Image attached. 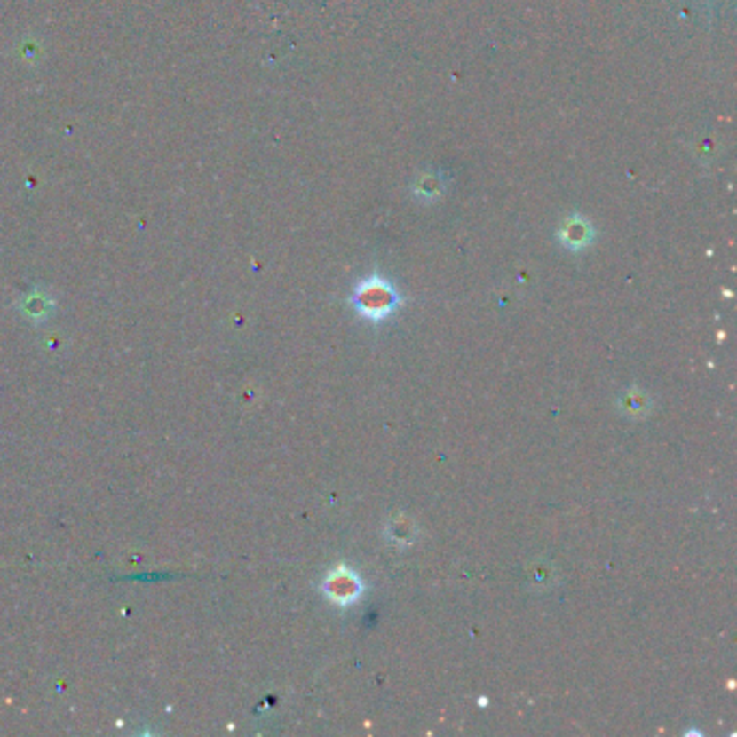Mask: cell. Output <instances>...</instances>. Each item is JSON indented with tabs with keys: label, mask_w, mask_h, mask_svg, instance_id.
I'll return each instance as SVG.
<instances>
[{
	"label": "cell",
	"mask_w": 737,
	"mask_h": 737,
	"mask_svg": "<svg viewBox=\"0 0 737 737\" xmlns=\"http://www.w3.org/2000/svg\"><path fill=\"white\" fill-rule=\"evenodd\" d=\"M400 297H398L396 288L392 286L387 279L372 275L366 277L363 281L357 283L355 292H353V305L368 321H385L390 313L396 312Z\"/></svg>",
	"instance_id": "obj_1"
},
{
	"label": "cell",
	"mask_w": 737,
	"mask_h": 737,
	"mask_svg": "<svg viewBox=\"0 0 737 737\" xmlns=\"http://www.w3.org/2000/svg\"><path fill=\"white\" fill-rule=\"evenodd\" d=\"M322 592H325L331 604L345 607L360 599L363 592V582L346 565H337L336 569L329 571L325 582H322Z\"/></svg>",
	"instance_id": "obj_2"
},
{
	"label": "cell",
	"mask_w": 737,
	"mask_h": 737,
	"mask_svg": "<svg viewBox=\"0 0 737 737\" xmlns=\"http://www.w3.org/2000/svg\"><path fill=\"white\" fill-rule=\"evenodd\" d=\"M558 238H560L562 245L571 249V251H582V249H586L595 241V227H592L589 218H584L582 214H571V217L562 223Z\"/></svg>",
	"instance_id": "obj_3"
},
{
	"label": "cell",
	"mask_w": 737,
	"mask_h": 737,
	"mask_svg": "<svg viewBox=\"0 0 737 737\" xmlns=\"http://www.w3.org/2000/svg\"><path fill=\"white\" fill-rule=\"evenodd\" d=\"M387 536H390V541L396 543V545H411L413 536H416L411 519H407L405 515H398L396 519H392L390 526H387Z\"/></svg>",
	"instance_id": "obj_4"
},
{
	"label": "cell",
	"mask_w": 737,
	"mask_h": 737,
	"mask_svg": "<svg viewBox=\"0 0 737 737\" xmlns=\"http://www.w3.org/2000/svg\"><path fill=\"white\" fill-rule=\"evenodd\" d=\"M621 409L625 413H630V416L640 417V416H646V413L651 411V402H649V398H646L640 390H631L621 398Z\"/></svg>",
	"instance_id": "obj_5"
}]
</instances>
